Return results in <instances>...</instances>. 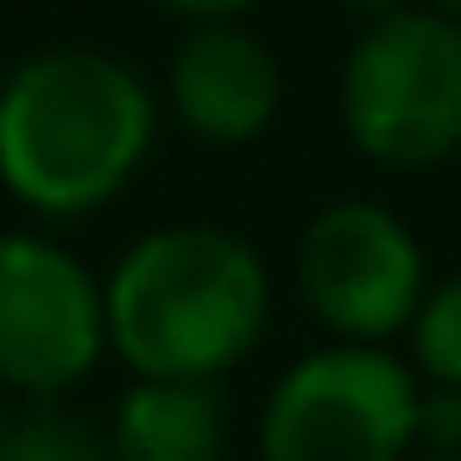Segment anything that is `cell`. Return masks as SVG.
<instances>
[{
	"label": "cell",
	"mask_w": 461,
	"mask_h": 461,
	"mask_svg": "<svg viewBox=\"0 0 461 461\" xmlns=\"http://www.w3.org/2000/svg\"><path fill=\"white\" fill-rule=\"evenodd\" d=\"M423 7H436V14H448V20H461V0H423Z\"/></svg>",
	"instance_id": "cell-14"
},
{
	"label": "cell",
	"mask_w": 461,
	"mask_h": 461,
	"mask_svg": "<svg viewBox=\"0 0 461 461\" xmlns=\"http://www.w3.org/2000/svg\"><path fill=\"white\" fill-rule=\"evenodd\" d=\"M108 354L127 379H228L272 329V266L240 228L158 221L102 278Z\"/></svg>",
	"instance_id": "cell-2"
},
{
	"label": "cell",
	"mask_w": 461,
	"mask_h": 461,
	"mask_svg": "<svg viewBox=\"0 0 461 461\" xmlns=\"http://www.w3.org/2000/svg\"><path fill=\"white\" fill-rule=\"evenodd\" d=\"M335 7H341L354 26H373V20H385V14H404V7H417V0H335Z\"/></svg>",
	"instance_id": "cell-13"
},
{
	"label": "cell",
	"mask_w": 461,
	"mask_h": 461,
	"mask_svg": "<svg viewBox=\"0 0 461 461\" xmlns=\"http://www.w3.org/2000/svg\"><path fill=\"white\" fill-rule=\"evenodd\" d=\"M146 7H158L177 26H209V20H247V14L266 7V0H146Z\"/></svg>",
	"instance_id": "cell-12"
},
{
	"label": "cell",
	"mask_w": 461,
	"mask_h": 461,
	"mask_svg": "<svg viewBox=\"0 0 461 461\" xmlns=\"http://www.w3.org/2000/svg\"><path fill=\"white\" fill-rule=\"evenodd\" d=\"M7 423H14V404H7V392H0V436H7Z\"/></svg>",
	"instance_id": "cell-16"
},
{
	"label": "cell",
	"mask_w": 461,
	"mask_h": 461,
	"mask_svg": "<svg viewBox=\"0 0 461 461\" xmlns=\"http://www.w3.org/2000/svg\"><path fill=\"white\" fill-rule=\"evenodd\" d=\"M423 379L398 348L322 341L259 398V461H404L417 455Z\"/></svg>",
	"instance_id": "cell-4"
},
{
	"label": "cell",
	"mask_w": 461,
	"mask_h": 461,
	"mask_svg": "<svg viewBox=\"0 0 461 461\" xmlns=\"http://www.w3.org/2000/svg\"><path fill=\"white\" fill-rule=\"evenodd\" d=\"M404 461H461V448H455V455H429V448H417V455H404Z\"/></svg>",
	"instance_id": "cell-15"
},
{
	"label": "cell",
	"mask_w": 461,
	"mask_h": 461,
	"mask_svg": "<svg viewBox=\"0 0 461 461\" xmlns=\"http://www.w3.org/2000/svg\"><path fill=\"white\" fill-rule=\"evenodd\" d=\"M228 429L221 379H127L108 411L114 461H228Z\"/></svg>",
	"instance_id": "cell-8"
},
{
	"label": "cell",
	"mask_w": 461,
	"mask_h": 461,
	"mask_svg": "<svg viewBox=\"0 0 461 461\" xmlns=\"http://www.w3.org/2000/svg\"><path fill=\"white\" fill-rule=\"evenodd\" d=\"M165 108L140 64L45 45L0 77V190L39 221H89L152 165Z\"/></svg>",
	"instance_id": "cell-1"
},
{
	"label": "cell",
	"mask_w": 461,
	"mask_h": 461,
	"mask_svg": "<svg viewBox=\"0 0 461 461\" xmlns=\"http://www.w3.org/2000/svg\"><path fill=\"white\" fill-rule=\"evenodd\" d=\"M291 291L329 341L392 348L404 341L429 291V259H423L417 228L392 203L335 196L297 228Z\"/></svg>",
	"instance_id": "cell-5"
},
{
	"label": "cell",
	"mask_w": 461,
	"mask_h": 461,
	"mask_svg": "<svg viewBox=\"0 0 461 461\" xmlns=\"http://www.w3.org/2000/svg\"><path fill=\"white\" fill-rule=\"evenodd\" d=\"M417 448H429V455H455V448H461V392H455V385H423V404H417Z\"/></svg>",
	"instance_id": "cell-11"
},
{
	"label": "cell",
	"mask_w": 461,
	"mask_h": 461,
	"mask_svg": "<svg viewBox=\"0 0 461 461\" xmlns=\"http://www.w3.org/2000/svg\"><path fill=\"white\" fill-rule=\"evenodd\" d=\"M285 89L278 51L247 20H209L177 32L158 77V108L184 140L209 152H247L278 127Z\"/></svg>",
	"instance_id": "cell-7"
},
{
	"label": "cell",
	"mask_w": 461,
	"mask_h": 461,
	"mask_svg": "<svg viewBox=\"0 0 461 461\" xmlns=\"http://www.w3.org/2000/svg\"><path fill=\"white\" fill-rule=\"evenodd\" d=\"M404 360L423 385H455L461 392V272L429 278L411 329H404Z\"/></svg>",
	"instance_id": "cell-10"
},
{
	"label": "cell",
	"mask_w": 461,
	"mask_h": 461,
	"mask_svg": "<svg viewBox=\"0 0 461 461\" xmlns=\"http://www.w3.org/2000/svg\"><path fill=\"white\" fill-rule=\"evenodd\" d=\"M335 127L373 171L448 165L461 152V20L417 0L360 26L335 70Z\"/></svg>",
	"instance_id": "cell-3"
},
{
	"label": "cell",
	"mask_w": 461,
	"mask_h": 461,
	"mask_svg": "<svg viewBox=\"0 0 461 461\" xmlns=\"http://www.w3.org/2000/svg\"><path fill=\"white\" fill-rule=\"evenodd\" d=\"M0 461H114V448H108L102 423L45 398V404L14 411L7 436H0Z\"/></svg>",
	"instance_id": "cell-9"
},
{
	"label": "cell",
	"mask_w": 461,
	"mask_h": 461,
	"mask_svg": "<svg viewBox=\"0 0 461 461\" xmlns=\"http://www.w3.org/2000/svg\"><path fill=\"white\" fill-rule=\"evenodd\" d=\"M108 360L102 272L45 228H0V392L45 404Z\"/></svg>",
	"instance_id": "cell-6"
}]
</instances>
